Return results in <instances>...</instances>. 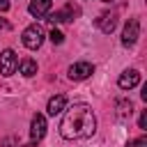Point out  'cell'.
I'll use <instances>...</instances> for the list:
<instances>
[{
  "label": "cell",
  "instance_id": "obj_10",
  "mask_svg": "<svg viewBox=\"0 0 147 147\" xmlns=\"http://www.w3.org/2000/svg\"><path fill=\"white\" fill-rule=\"evenodd\" d=\"M51 5H53V0H30V5H28V11H30L32 16L41 18V16H48V11H51Z\"/></svg>",
  "mask_w": 147,
  "mask_h": 147
},
{
  "label": "cell",
  "instance_id": "obj_18",
  "mask_svg": "<svg viewBox=\"0 0 147 147\" xmlns=\"http://www.w3.org/2000/svg\"><path fill=\"white\" fill-rule=\"evenodd\" d=\"M0 30H9V23L5 18H0Z\"/></svg>",
  "mask_w": 147,
  "mask_h": 147
},
{
  "label": "cell",
  "instance_id": "obj_3",
  "mask_svg": "<svg viewBox=\"0 0 147 147\" xmlns=\"http://www.w3.org/2000/svg\"><path fill=\"white\" fill-rule=\"evenodd\" d=\"M16 69H18V55H16L11 48H5V51L0 53V74H2L5 78H9Z\"/></svg>",
  "mask_w": 147,
  "mask_h": 147
},
{
  "label": "cell",
  "instance_id": "obj_16",
  "mask_svg": "<svg viewBox=\"0 0 147 147\" xmlns=\"http://www.w3.org/2000/svg\"><path fill=\"white\" fill-rule=\"evenodd\" d=\"M138 126H140V129H147V110H142V115H140V119H138Z\"/></svg>",
  "mask_w": 147,
  "mask_h": 147
},
{
  "label": "cell",
  "instance_id": "obj_2",
  "mask_svg": "<svg viewBox=\"0 0 147 147\" xmlns=\"http://www.w3.org/2000/svg\"><path fill=\"white\" fill-rule=\"evenodd\" d=\"M44 30H41V25H37V23H32V25H28L25 30H23V46L25 48H30V51H37L41 44H44Z\"/></svg>",
  "mask_w": 147,
  "mask_h": 147
},
{
  "label": "cell",
  "instance_id": "obj_19",
  "mask_svg": "<svg viewBox=\"0 0 147 147\" xmlns=\"http://www.w3.org/2000/svg\"><path fill=\"white\" fill-rule=\"evenodd\" d=\"M101 2H113V0H101Z\"/></svg>",
  "mask_w": 147,
  "mask_h": 147
},
{
  "label": "cell",
  "instance_id": "obj_17",
  "mask_svg": "<svg viewBox=\"0 0 147 147\" xmlns=\"http://www.w3.org/2000/svg\"><path fill=\"white\" fill-rule=\"evenodd\" d=\"M9 9V0H0V11H7Z\"/></svg>",
  "mask_w": 147,
  "mask_h": 147
},
{
  "label": "cell",
  "instance_id": "obj_7",
  "mask_svg": "<svg viewBox=\"0 0 147 147\" xmlns=\"http://www.w3.org/2000/svg\"><path fill=\"white\" fill-rule=\"evenodd\" d=\"M94 74V64L92 62H74L69 67V78L71 80H85Z\"/></svg>",
  "mask_w": 147,
  "mask_h": 147
},
{
  "label": "cell",
  "instance_id": "obj_15",
  "mask_svg": "<svg viewBox=\"0 0 147 147\" xmlns=\"http://www.w3.org/2000/svg\"><path fill=\"white\" fill-rule=\"evenodd\" d=\"M126 147H147V140L145 138H138V140H131Z\"/></svg>",
  "mask_w": 147,
  "mask_h": 147
},
{
  "label": "cell",
  "instance_id": "obj_5",
  "mask_svg": "<svg viewBox=\"0 0 147 147\" xmlns=\"http://www.w3.org/2000/svg\"><path fill=\"white\" fill-rule=\"evenodd\" d=\"M44 136H46V117H44L41 113H37V115L32 117V122H30V142L37 145Z\"/></svg>",
  "mask_w": 147,
  "mask_h": 147
},
{
  "label": "cell",
  "instance_id": "obj_1",
  "mask_svg": "<svg viewBox=\"0 0 147 147\" xmlns=\"http://www.w3.org/2000/svg\"><path fill=\"white\" fill-rule=\"evenodd\" d=\"M94 131H96V117L87 103H74L60 122V136L67 140H83L94 136Z\"/></svg>",
  "mask_w": 147,
  "mask_h": 147
},
{
  "label": "cell",
  "instance_id": "obj_13",
  "mask_svg": "<svg viewBox=\"0 0 147 147\" xmlns=\"http://www.w3.org/2000/svg\"><path fill=\"white\" fill-rule=\"evenodd\" d=\"M18 69H21V74H23L25 78H30V76H34V74H37V62H34V60H30V57H25L23 62H18Z\"/></svg>",
  "mask_w": 147,
  "mask_h": 147
},
{
  "label": "cell",
  "instance_id": "obj_11",
  "mask_svg": "<svg viewBox=\"0 0 147 147\" xmlns=\"http://www.w3.org/2000/svg\"><path fill=\"white\" fill-rule=\"evenodd\" d=\"M64 108H67V96H64V94H55V96H51V99H48L46 113L55 117V115H60Z\"/></svg>",
  "mask_w": 147,
  "mask_h": 147
},
{
  "label": "cell",
  "instance_id": "obj_14",
  "mask_svg": "<svg viewBox=\"0 0 147 147\" xmlns=\"http://www.w3.org/2000/svg\"><path fill=\"white\" fill-rule=\"evenodd\" d=\"M48 39H51L53 44H62V41H64V34H62L60 30H51V34H48Z\"/></svg>",
  "mask_w": 147,
  "mask_h": 147
},
{
  "label": "cell",
  "instance_id": "obj_4",
  "mask_svg": "<svg viewBox=\"0 0 147 147\" xmlns=\"http://www.w3.org/2000/svg\"><path fill=\"white\" fill-rule=\"evenodd\" d=\"M140 37V23L138 18H129L124 30H122V46H133Z\"/></svg>",
  "mask_w": 147,
  "mask_h": 147
},
{
  "label": "cell",
  "instance_id": "obj_12",
  "mask_svg": "<svg viewBox=\"0 0 147 147\" xmlns=\"http://www.w3.org/2000/svg\"><path fill=\"white\" fill-rule=\"evenodd\" d=\"M115 108H117V113H115V115H117V119H119V122H126V119L131 117V113H133V103H131L129 99H119Z\"/></svg>",
  "mask_w": 147,
  "mask_h": 147
},
{
  "label": "cell",
  "instance_id": "obj_8",
  "mask_svg": "<svg viewBox=\"0 0 147 147\" xmlns=\"http://www.w3.org/2000/svg\"><path fill=\"white\" fill-rule=\"evenodd\" d=\"M96 28L103 32V34H110L115 28H117V16L115 14H99V18H96Z\"/></svg>",
  "mask_w": 147,
  "mask_h": 147
},
{
  "label": "cell",
  "instance_id": "obj_9",
  "mask_svg": "<svg viewBox=\"0 0 147 147\" xmlns=\"http://www.w3.org/2000/svg\"><path fill=\"white\" fill-rule=\"evenodd\" d=\"M138 83H140V74H138L136 69H126V71L119 76V80H117V85H119L122 90H133Z\"/></svg>",
  "mask_w": 147,
  "mask_h": 147
},
{
  "label": "cell",
  "instance_id": "obj_6",
  "mask_svg": "<svg viewBox=\"0 0 147 147\" xmlns=\"http://www.w3.org/2000/svg\"><path fill=\"white\" fill-rule=\"evenodd\" d=\"M78 14H80L78 7H74V5H64L62 9L48 14V21H51V23H69V21H74V16H78Z\"/></svg>",
  "mask_w": 147,
  "mask_h": 147
}]
</instances>
